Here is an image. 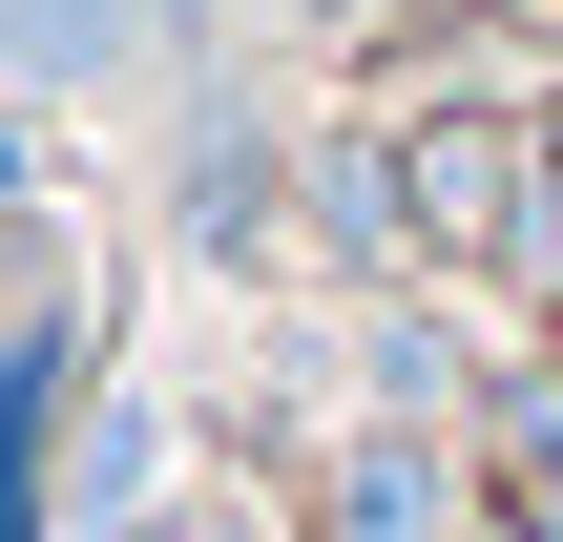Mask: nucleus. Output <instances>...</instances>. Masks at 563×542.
Instances as JSON below:
<instances>
[{"instance_id": "1", "label": "nucleus", "mask_w": 563, "mask_h": 542, "mask_svg": "<svg viewBox=\"0 0 563 542\" xmlns=\"http://www.w3.org/2000/svg\"><path fill=\"white\" fill-rule=\"evenodd\" d=\"M397 167H418V230H439V251H501V272H543L563 188H522V146H501V125H418Z\"/></svg>"}, {"instance_id": "3", "label": "nucleus", "mask_w": 563, "mask_h": 542, "mask_svg": "<svg viewBox=\"0 0 563 542\" xmlns=\"http://www.w3.org/2000/svg\"><path fill=\"white\" fill-rule=\"evenodd\" d=\"M167 0H0V84H146Z\"/></svg>"}, {"instance_id": "2", "label": "nucleus", "mask_w": 563, "mask_h": 542, "mask_svg": "<svg viewBox=\"0 0 563 542\" xmlns=\"http://www.w3.org/2000/svg\"><path fill=\"white\" fill-rule=\"evenodd\" d=\"M313 542H481V522H460L439 439H418V418H376V439H334V501H313Z\"/></svg>"}, {"instance_id": "5", "label": "nucleus", "mask_w": 563, "mask_h": 542, "mask_svg": "<svg viewBox=\"0 0 563 542\" xmlns=\"http://www.w3.org/2000/svg\"><path fill=\"white\" fill-rule=\"evenodd\" d=\"M272 209H292V188H272V146H251V125H209V188H188V230H209V251H251Z\"/></svg>"}, {"instance_id": "6", "label": "nucleus", "mask_w": 563, "mask_h": 542, "mask_svg": "<svg viewBox=\"0 0 563 542\" xmlns=\"http://www.w3.org/2000/svg\"><path fill=\"white\" fill-rule=\"evenodd\" d=\"M63 501H104V522H125V501H146V418H125V397H104V439H84V460H63Z\"/></svg>"}, {"instance_id": "4", "label": "nucleus", "mask_w": 563, "mask_h": 542, "mask_svg": "<svg viewBox=\"0 0 563 542\" xmlns=\"http://www.w3.org/2000/svg\"><path fill=\"white\" fill-rule=\"evenodd\" d=\"M42 397H63V355L0 334V542H42Z\"/></svg>"}]
</instances>
